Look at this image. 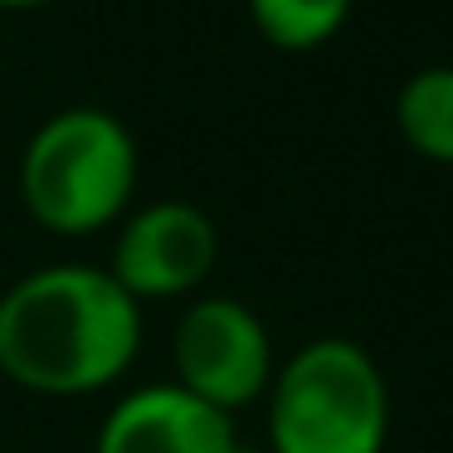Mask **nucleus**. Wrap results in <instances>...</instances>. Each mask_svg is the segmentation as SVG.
Wrapping results in <instances>:
<instances>
[{
    "instance_id": "obj_1",
    "label": "nucleus",
    "mask_w": 453,
    "mask_h": 453,
    "mask_svg": "<svg viewBox=\"0 0 453 453\" xmlns=\"http://www.w3.org/2000/svg\"><path fill=\"white\" fill-rule=\"evenodd\" d=\"M137 351L142 307L108 268L50 264L0 293V375L30 395H98L132 371Z\"/></svg>"
},
{
    "instance_id": "obj_2",
    "label": "nucleus",
    "mask_w": 453,
    "mask_h": 453,
    "mask_svg": "<svg viewBox=\"0 0 453 453\" xmlns=\"http://www.w3.org/2000/svg\"><path fill=\"white\" fill-rule=\"evenodd\" d=\"M142 176L137 137L108 108L73 103L44 118L20 151L25 215L59 239H88L132 210Z\"/></svg>"
},
{
    "instance_id": "obj_3",
    "label": "nucleus",
    "mask_w": 453,
    "mask_h": 453,
    "mask_svg": "<svg viewBox=\"0 0 453 453\" xmlns=\"http://www.w3.org/2000/svg\"><path fill=\"white\" fill-rule=\"evenodd\" d=\"M264 400L273 453H385L390 443V385L351 336L303 342Z\"/></svg>"
},
{
    "instance_id": "obj_4",
    "label": "nucleus",
    "mask_w": 453,
    "mask_h": 453,
    "mask_svg": "<svg viewBox=\"0 0 453 453\" xmlns=\"http://www.w3.org/2000/svg\"><path fill=\"white\" fill-rule=\"evenodd\" d=\"M171 380L190 390L196 400L215 404L234 419L244 404H258L268 395V380L278 371V351L264 317L244 307L239 297L205 293L186 297L171 332Z\"/></svg>"
},
{
    "instance_id": "obj_5",
    "label": "nucleus",
    "mask_w": 453,
    "mask_h": 453,
    "mask_svg": "<svg viewBox=\"0 0 453 453\" xmlns=\"http://www.w3.org/2000/svg\"><path fill=\"white\" fill-rule=\"evenodd\" d=\"M112 234V258L103 268L137 307L186 303L205 288L219 258V229L190 200H157L127 210Z\"/></svg>"
},
{
    "instance_id": "obj_6",
    "label": "nucleus",
    "mask_w": 453,
    "mask_h": 453,
    "mask_svg": "<svg viewBox=\"0 0 453 453\" xmlns=\"http://www.w3.org/2000/svg\"><path fill=\"white\" fill-rule=\"evenodd\" d=\"M93 453H239L234 419L176 380L127 390L98 424Z\"/></svg>"
},
{
    "instance_id": "obj_7",
    "label": "nucleus",
    "mask_w": 453,
    "mask_h": 453,
    "mask_svg": "<svg viewBox=\"0 0 453 453\" xmlns=\"http://www.w3.org/2000/svg\"><path fill=\"white\" fill-rule=\"evenodd\" d=\"M395 127L414 157L453 166V64H424L400 83Z\"/></svg>"
},
{
    "instance_id": "obj_8",
    "label": "nucleus",
    "mask_w": 453,
    "mask_h": 453,
    "mask_svg": "<svg viewBox=\"0 0 453 453\" xmlns=\"http://www.w3.org/2000/svg\"><path fill=\"white\" fill-rule=\"evenodd\" d=\"M254 30L283 54H312L346 30L356 0H244Z\"/></svg>"
},
{
    "instance_id": "obj_9",
    "label": "nucleus",
    "mask_w": 453,
    "mask_h": 453,
    "mask_svg": "<svg viewBox=\"0 0 453 453\" xmlns=\"http://www.w3.org/2000/svg\"><path fill=\"white\" fill-rule=\"evenodd\" d=\"M44 5H59V0H0V11H44Z\"/></svg>"
}]
</instances>
